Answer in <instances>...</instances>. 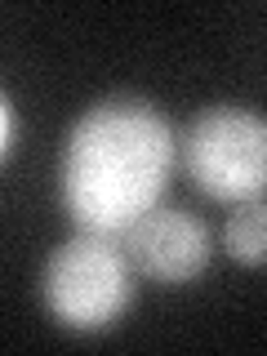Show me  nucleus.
I'll return each instance as SVG.
<instances>
[{
    "label": "nucleus",
    "instance_id": "7ed1b4c3",
    "mask_svg": "<svg viewBox=\"0 0 267 356\" xmlns=\"http://www.w3.org/2000/svg\"><path fill=\"white\" fill-rule=\"evenodd\" d=\"M183 165L209 200L245 205L267 192V120L250 107L218 103L200 111L187 129Z\"/></svg>",
    "mask_w": 267,
    "mask_h": 356
},
{
    "label": "nucleus",
    "instance_id": "423d86ee",
    "mask_svg": "<svg viewBox=\"0 0 267 356\" xmlns=\"http://www.w3.org/2000/svg\"><path fill=\"white\" fill-rule=\"evenodd\" d=\"M0 120H5V143H0V152H5V161H9L14 147H18V107H14V98L0 103Z\"/></svg>",
    "mask_w": 267,
    "mask_h": 356
},
{
    "label": "nucleus",
    "instance_id": "f03ea898",
    "mask_svg": "<svg viewBox=\"0 0 267 356\" xmlns=\"http://www.w3.org/2000/svg\"><path fill=\"white\" fill-rule=\"evenodd\" d=\"M40 303L72 334H98L116 325L134 303V263L125 241L76 232L44 259Z\"/></svg>",
    "mask_w": 267,
    "mask_h": 356
},
{
    "label": "nucleus",
    "instance_id": "39448f33",
    "mask_svg": "<svg viewBox=\"0 0 267 356\" xmlns=\"http://www.w3.org/2000/svg\"><path fill=\"white\" fill-rule=\"evenodd\" d=\"M227 254L245 267H263L267 263V200H245L232 209L227 232H222Z\"/></svg>",
    "mask_w": 267,
    "mask_h": 356
},
{
    "label": "nucleus",
    "instance_id": "f257e3e1",
    "mask_svg": "<svg viewBox=\"0 0 267 356\" xmlns=\"http://www.w3.org/2000/svg\"><path fill=\"white\" fill-rule=\"evenodd\" d=\"M178 138L147 98H103L76 116L58 161V200L76 232L116 236L161 205Z\"/></svg>",
    "mask_w": 267,
    "mask_h": 356
},
{
    "label": "nucleus",
    "instance_id": "20e7f679",
    "mask_svg": "<svg viewBox=\"0 0 267 356\" xmlns=\"http://www.w3.org/2000/svg\"><path fill=\"white\" fill-rule=\"evenodd\" d=\"M125 254L138 276L161 285H183L209 267V227L187 209L156 205L125 232Z\"/></svg>",
    "mask_w": 267,
    "mask_h": 356
}]
</instances>
